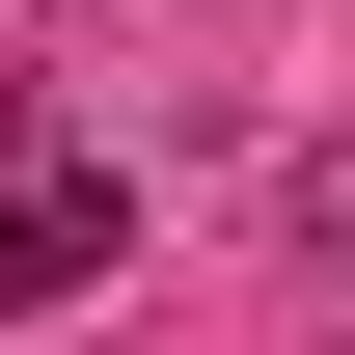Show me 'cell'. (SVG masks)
Segmentation results:
<instances>
[{
	"label": "cell",
	"mask_w": 355,
	"mask_h": 355,
	"mask_svg": "<svg viewBox=\"0 0 355 355\" xmlns=\"http://www.w3.org/2000/svg\"><path fill=\"white\" fill-rule=\"evenodd\" d=\"M110 246H137V219H110V191H83V164H55V191H0V301H83V273H110Z\"/></svg>",
	"instance_id": "obj_1"
}]
</instances>
